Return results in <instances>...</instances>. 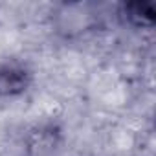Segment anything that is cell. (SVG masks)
<instances>
[{
  "label": "cell",
  "instance_id": "obj_1",
  "mask_svg": "<svg viewBox=\"0 0 156 156\" xmlns=\"http://www.w3.org/2000/svg\"><path fill=\"white\" fill-rule=\"evenodd\" d=\"M62 145V130L55 123L37 125L26 136L24 156H59Z\"/></svg>",
  "mask_w": 156,
  "mask_h": 156
},
{
  "label": "cell",
  "instance_id": "obj_3",
  "mask_svg": "<svg viewBox=\"0 0 156 156\" xmlns=\"http://www.w3.org/2000/svg\"><path fill=\"white\" fill-rule=\"evenodd\" d=\"M119 20L134 30H152L156 24V6L151 0H129L118 6Z\"/></svg>",
  "mask_w": 156,
  "mask_h": 156
},
{
  "label": "cell",
  "instance_id": "obj_2",
  "mask_svg": "<svg viewBox=\"0 0 156 156\" xmlns=\"http://www.w3.org/2000/svg\"><path fill=\"white\" fill-rule=\"evenodd\" d=\"M33 73L24 64L4 62L0 64V99L19 98L30 90Z\"/></svg>",
  "mask_w": 156,
  "mask_h": 156
}]
</instances>
